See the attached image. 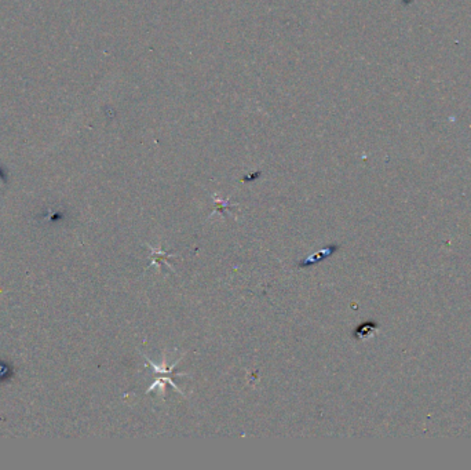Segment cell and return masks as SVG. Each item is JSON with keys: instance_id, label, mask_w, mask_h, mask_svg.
Segmentation results:
<instances>
[{"instance_id": "cell-3", "label": "cell", "mask_w": 471, "mask_h": 470, "mask_svg": "<svg viewBox=\"0 0 471 470\" xmlns=\"http://www.w3.org/2000/svg\"><path fill=\"white\" fill-rule=\"evenodd\" d=\"M229 203H228V200L226 201H222V203H221V204H218V207H217V208H215V212H222V214H225V210H226V208H229Z\"/></svg>"}, {"instance_id": "cell-1", "label": "cell", "mask_w": 471, "mask_h": 470, "mask_svg": "<svg viewBox=\"0 0 471 470\" xmlns=\"http://www.w3.org/2000/svg\"><path fill=\"white\" fill-rule=\"evenodd\" d=\"M336 250H338V246H336V244L324 247V248L320 250L318 252H316V254H313V255H310V257H307L306 259H303V261L299 264V268H306V266H310V265L318 264V262H321V261H324V259L328 258V257H331V255H332L333 252L336 251Z\"/></svg>"}, {"instance_id": "cell-2", "label": "cell", "mask_w": 471, "mask_h": 470, "mask_svg": "<svg viewBox=\"0 0 471 470\" xmlns=\"http://www.w3.org/2000/svg\"><path fill=\"white\" fill-rule=\"evenodd\" d=\"M149 248L153 252V255H152V264L150 266H153V265H160L163 261H166L168 266H170V261H167V259H171L174 257V254H168V252H164L163 250H157V248H153V247H150Z\"/></svg>"}]
</instances>
